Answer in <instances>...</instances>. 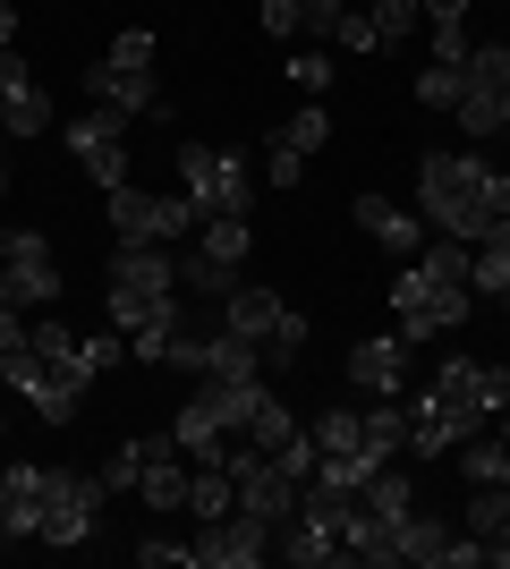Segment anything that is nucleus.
<instances>
[{"label":"nucleus","mask_w":510,"mask_h":569,"mask_svg":"<svg viewBox=\"0 0 510 569\" xmlns=\"http://www.w3.org/2000/svg\"><path fill=\"white\" fill-rule=\"evenodd\" d=\"M417 204H426V230L434 238L477 247L510 213V170L486 162V153H426L417 162Z\"/></svg>","instance_id":"obj_1"},{"label":"nucleus","mask_w":510,"mask_h":569,"mask_svg":"<svg viewBox=\"0 0 510 569\" xmlns=\"http://www.w3.org/2000/svg\"><path fill=\"white\" fill-rule=\"evenodd\" d=\"M468 307H477V289H468V281H442V272H426L417 256L391 272V315H400V332H409V340L460 332Z\"/></svg>","instance_id":"obj_2"},{"label":"nucleus","mask_w":510,"mask_h":569,"mask_svg":"<svg viewBox=\"0 0 510 569\" xmlns=\"http://www.w3.org/2000/svg\"><path fill=\"white\" fill-rule=\"evenodd\" d=\"M426 391L451 408V426H460V442H468V433H486L493 417L510 408V366H502V357H451V366H434Z\"/></svg>","instance_id":"obj_3"},{"label":"nucleus","mask_w":510,"mask_h":569,"mask_svg":"<svg viewBox=\"0 0 510 569\" xmlns=\"http://www.w3.org/2000/svg\"><path fill=\"white\" fill-rule=\"evenodd\" d=\"M247 256H256L247 213H204V221H196V247L179 256V289H196V298H230Z\"/></svg>","instance_id":"obj_4"},{"label":"nucleus","mask_w":510,"mask_h":569,"mask_svg":"<svg viewBox=\"0 0 510 569\" xmlns=\"http://www.w3.org/2000/svg\"><path fill=\"white\" fill-rule=\"evenodd\" d=\"M221 323H230V332H247V340H264L272 366H298V349H307V315L281 307L264 281H256V289H247V281L230 289V298H221Z\"/></svg>","instance_id":"obj_5"},{"label":"nucleus","mask_w":510,"mask_h":569,"mask_svg":"<svg viewBox=\"0 0 510 569\" xmlns=\"http://www.w3.org/2000/svg\"><path fill=\"white\" fill-rule=\"evenodd\" d=\"M179 179H188L196 213H247L256 204V162L221 153V144H179Z\"/></svg>","instance_id":"obj_6"},{"label":"nucleus","mask_w":510,"mask_h":569,"mask_svg":"<svg viewBox=\"0 0 510 569\" xmlns=\"http://www.w3.org/2000/svg\"><path fill=\"white\" fill-rule=\"evenodd\" d=\"M102 476H77V468H51L43 476V527H34V545H51V552H69V545H86L94 536V519H102Z\"/></svg>","instance_id":"obj_7"},{"label":"nucleus","mask_w":510,"mask_h":569,"mask_svg":"<svg viewBox=\"0 0 510 569\" xmlns=\"http://www.w3.org/2000/svg\"><path fill=\"white\" fill-rule=\"evenodd\" d=\"M60 144H69V162L86 170L102 196L128 188V119L120 111H102V102H94V111H77L69 128H60Z\"/></svg>","instance_id":"obj_8"},{"label":"nucleus","mask_w":510,"mask_h":569,"mask_svg":"<svg viewBox=\"0 0 510 569\" xmlns=\"http://www.w3.org/2000/svg\"><path fill=\"white\" fill-rule=\"evenodd\" d=\"M460 128H468V137H510V43H477V51H468Z\"/></svg>","instance_id":"obj_9"},{"label":"nucleus","mask_w":510,"mask_h":569,"mask_svg":"<svg viewBox=\"0 0 510 569\" xmlns=\"http://www.w3.org/2000/svg\"><path fill=\"white\" fill-rule=\"evenodd\" d=\"M221 468H230V485H239V510H256V519H272V527L298 519V493H307V485H298V476H281V459H272V451L230 442V459H221Z\"/></svg>","instance_id":"obj_10"},{"label":"nucleus","mask_w":510,"mask_h":569,"mask_svg":"<svg viewBox=\"0 0 510 569\" xmlns=\"http://www.w3.org/2000/svg\"><path fill=\"white\" fill-rule=\"evenodd\" d=\"M196 204L188 196H146V188H111V230L137 238V247H170V238H188L196 230Z\"/></svg>","instance_id":"obj_11"},{"label":"nucleus","mask_w":510,"mask_h":569,"mask_svg":"<svg viewBox=\"0 0 510 569\" xmlns=\"http://www.w3.org/2000/svg\"><path fill=\"white\" fill-rule=\"evenodd\" d=\"M272 536L281 527L256 519V510H230V519H204L196 527V569H256L272 552Z\"/></svg>","instance_id":"obj_12"},{"label":"nucleus","mask_w":510,"mask_h":569,"mask_svg":"<svg viewBox=\"0 0 510 569\" xmlns=\"http://www.w3.org/2000/svg\"><path fill=\"white\" fill-rule=\"evenodd\" d=\"M9 238V272H0V298L9 307H51L60 298V272H51V238L43 230H0Z\"/></svg>","instance_id":"obj_13"},{"label":"nucleus","mask_w":510,"mask_h":569,"mask_svg":"<svg viewBox=\"0 0 510 569\" xmlns=\"http://www.w3.org/2000/svg\"><path fill=\"white\" fill-rule=\"evenodd\" d=\"M86 94H94L102 111H120V119H162V77L128 69V60H111V51H102V69H86Z\"/></svg>","instance_id":"obj_14"},{"label":"nucleus","mask_w":510,"mask_h":569,"mask_svg":"<svg viewBox=\"0 0 510 569\" xmlns=\"http://www.w3.org/2000/svg\"><path fill=\"white\" fill-rule=\"evenodd\" d=\"M409 357H417V340H409V332L358 340V349H349V391H374V400H400V391H409Z\"/></svg>","instance_id":"obj_15"},{"label":"nucleus","mask_w":510,"mask_h":569,"mask_svg":"<svg viewBox=\"0 0 510 569\" xmlns=\"http://www.w3.org/2000/svg\"><path fill=\"white\" fill-rule=\"evenodd\" d=\"M188 485H196L188 451H179V433H162V442H153V459H146V476H137V501L170 519V510H188Z\"/></svg>","instance_id":"obj_16"},{"label":"nucleus","mask_w":510,"mask_h":569,"mask_svg":"<svg viewBox=\"0 0 510 569\" xmlns=\"http://www.w3.org/2000/svg\"><path fill=\"white\" fill-rule=\"evenodd\" d=\"M43 476L51 468H0V545H34V527H43Z\"/></svg>","instance_id":"obj_17"},{"label":"nucleus","mask_w":510,"mask_h":569,"mask_svg":"<svg viewBox=\"0 0 510 569\" xmlns=\"http://www.w3.org/2000/svg\"><path fill=\"white\" fill-rule=\"evenodd\" d=\"M0 111H9V137H43L51 128V102H43V86H34V69L18 60V43L0 51Z\"/></svg>","instance_id":"obj_18"},{"label":"nucleus","mask_w":510,"mask_h":569,"mask_svg":"<svg viewBox=\"0 0 510 569\" xmlns=\"http://www.w3.org/2000/svg\"><path fill=\"white\" fill-rule=\"evenodd\" d=\"M358 230L374 238V247H383L391 263H409L417 247H426V221H417V213H400L391 196H358Z\"/></svg>","instance_id":"obj_19"},{"label":"nucleus","mask_w":510,"mask_h":569,"mask_svg":"<svg viewBox=\"0 0 510 569\" xmlns=\"http://www.w3.org/2000/svg\"><path fill=\"white\" fill-rule=\"evenodd\" d=\"M111 289H179V256H170V247H137V238H120Z\"/></svg>","instance_id":"obj_20"},{"label":"nucleus","mask_w":510,"mask_h":569,"mask_svg":"<svg viewBox=\"0 0 510 569\" xmlns=\"http://www.w3.org/2000/svg\"><path fill=\"white\" fill-rule=\"evenodd\" d=\"M307 433H316V459H366V468H391V459L366 451V408H323Z\"/></svg>","instance_id":"obj_21"},{"label":"nucleus","mask_w":510,"mask_h":569,"mask_svg":"<svg viewBox=\"0 0 510 569\" xmlns=\"http://www.w3.org/2000/svg\"><path fill=\"white\" fill-rule=\"evenodd\" d=\"M170 433H179V451H188L196 468H221V459H230V426H221L196 391H188V408H179V426H170Z\"/></svg>","instance_id":"obj_22"},{"label":"nucleus","mask_w":510,"mask_h":569,"mask_svg":"<svg viewBox=\"0 0 510 569\" xmlns=\"http://www.w3.org/2000/svg\"><path fill=\"white\" fill-rule=\"evenodd\" d=\"M400 408H409V459H442L460 442V426H451V408H442L434 391H417V400H400Z\"/></svg>","instance_id":"obj_23"},{"label":"nucleus","mask_w":510,"mask_h":569,"mask_svg":"<svg viewBox=\"0 0 510 569\" xmlns=\"http://www.w3.org/2000/svg\"><path fill=\"white\" fill-rule=\"evenodd\" d=\"M358 510H366V519H383V527H400V519H409V510H417L409 476H400V468H374V476H366V485H358Z\"/></svg>","instance_id":"obj_24"},{"label":"nucleus","mask_w":510,"mask_h":569,"mask_svg":"<svg viewBox=\"0 0 510 569\" xmlns=\"http://www.w3.org/2000/svg\"><path fill=\"white\" fill-rule=\"evenodd\" d=\"M323 137H332V111H323V102H298V111L272 128V144H281V153H307V162L323 153Z\"/></svg>","instance_id":"obj_25"},{"label":"nucleus","mask_w":510,"mask_h":569,"mask_svg":"<svg viewBox=\"0 0 510 569\" xmlns=\"http://www.w3.org/2000/svg\"><path fill=\"white\" fill-rule=\"evenodd\" d=\"M239 510V485H230V468H196V485H188V519L204 527V519H230Z\"/></svg>","instance_id":"obj_26"},{"label":"nucleus","mask_w":510,"mask_h":569,"mask_svg":"<svg viewBox=\"0 0 510 569\" xmlns=\"http://www.w3.org/2000/svg\"><path fill=\"white\" fill-rule=\"evenodd\" d=\"M366 18H374V43H409L417 26H426V0H366Z\"/></svg>","instance_id":"obj_27"},{"label":"nucleus","mask_w":510,"mask_h":569,"mask_svg":"<svg viewBox=\"0 0 510 569\" xmlns=\"http://www.w3.org/2000/svg\"><path fill=\"white\" fill-rule=\"evenodd\" d=\"M366 451H374V459H400V451H409V408H400V400L366 408Z\"/></svg>","instance_id":"obj_28"},{"label":"nucleus","mask_w":510,"mask_h":569,"mask_svg":"<svg viewBox=\"0 0 510 569\" xmlns=\"http://www.w3.org/2000/svg\"><path fill=\"white\" fill-rule=\"evenodd\" d=\"M460 86H468V60H434V69H417V102H426V111H460Z\"/></svg>","instance_id":"obj_29"},{"label":"nucleus","mask_w":510,"mask_h":569,"mask_svg":"<svg viewBox=\"0 0 510 569\" xmlns=\"http://www.w3.org/2000/svg\"><path fill=\"white\" fill-rule=\"evenodd\" d=\"M510 527V485H468V536H502Z\"/></svg>","instance_id":"obj_30"},{"label":"nucleus","mask_w":510,"mask_h":569,"mask_svg":"<svg viewBox=\"0 0 510 569\" xmlns=\"http://www.w3.org/2000/svg\"><path fill=\"white\" fill-rule=\"evenodd\" d=\"M460 476L468 485H510V442H477V433H468L460 442Z\"/></svg>","instance_id":"obj_31"},{"label":"nucleus","mask_w":510,"mask_h":569,"mask_svg":"<svg viewBox=\"0 0 510 569\" xmlns=\"http://www.w3.org/2000/svg\"><path fill=\"white\" fill-rule=\"evenodd\" d=\"M153 442H162V433H128L120 451L102 459V485H111V493H120V485H128V493H137V476H146V459H153Z\"/></svg>","instance_id":"obj_32"},{"label":"nucleus","mask_w":510,"mask_h":569,"mask_svg":"<svg viewBox=\"0 0 510 569\" xmlns=\"http://www.w3.org/2000/svg\"><path fill=\"white\" fill-rule=\"evenodd\" d=\"M281 433H298V417H290V408H281V400H272V391H264V400H256V417H247V433H239V442H256V451H272Z\"/></svg>","instance_id":"obj_33"},{"label":"nucleus","mask_w":510,"mask_h":569,"mask_svg":"<svg viewBox=\"0 0 510 569\" xmlns=\"http://www.w3.org/2000/svg\"><path fill=\"white\" fill-rule=\"evenodd\" d=\"M272 459H281V476H298V485H307V476H316V433H307V426L281 433V442H272Z\"/></svg>","instance_id":"obj_34"},{"label":"nucleus","mask_w":510,"mask_h":569,"mask_svg":"<svg viewBox=\"0 0 510 569\" xmlns=\"http://www.w3.org/2000/svg\"><path fill=\"white\" fill-rule=\"evenodd\" d=\"M290 86H298L307 102H323V86H332V60H323V51H298V60H290Z\"/></svg>","instance_id":"obj_35"},{"label":"nucleus","mask_w":510,"mask_h":569,"mask_svg":"<svg viewBox=\"0 0 510 569\" xmlns=\"http://www.w3.org/2000/svg\"><path fill=\"white\" fill-rule=\"evenodd\" d=\"M332 51H383V43H374V18H366L358 0L340 9V34H332Z\"/></svg>","instance_id":"obj_36"},{"label":"nucleus","mask_w":510,"mask_h":569,"mask_svg":"<svg viewBox=\"0 0 510 569\" xmlns=\"http://www.w3.org/2000/svg\"><path fill=\"white\" fill-rule=\"evenodd\" d=\"M137 561H146V569H170V561H188V569H196V536H188V545H179V536H146V545H137Z\"/></svg>","instance_id":"obj_37"},{"label":"nucleus","mask_w":510,"mask_h":569,"mask_svg":"<svg viewBox=\"0 0 510 569\" xmlns=\"http://www.w3.org/2000/svg\"><path fill=\"white\" fill-rule=\"evenodd\" d=\"M298 18H307V0H256V26H264V34H298Z\"/></svg>","instance_id":"obj_38"},{"label":"nucleus","mask_w":510,"mask_h":569,"mask_svg":"<svg viewBox=\"0 0 510 569\" xmlns=\"http://www.w3.org/2000/svg\"><path fill=\"white\" fill-rule=\"evenodd\" d=\"M298 179H307V153H281V144H272V153H264V188H281V196H290Z\"/></svg>","instance_id":"obj_39"},{"label":"nucleus","mask_w":510,"mask_h":569,"mask_svg":"<svg viewBox=\"0 0 510 569\" xmlns=\"http://www.w3.org/2000/svg\"><path fill=\"white\" fill-rule=\"evenodd\" d=\"M111 60H128V69H153V26H128L120 43H111Z\"/></svg>","instance_id":"obj_40"},{"label":"nucleus","mask_w":510,"mask_h":569,"mask_svg":"<svg viewBox=\"0 0 510 569\" xmlns=\"http://www.w3.org/2000/svg\"><path fill=\"white\" fill-rule=\"evenodd\" d=\"M426 43H434V60H468V51H477L468 26H426Z\"/></svg>","instance_id":"obj_41"},{"label":"nucleus","mask_w":510,"mask_h":569,"mask_svg":"<svg viewBox=\"0 0 510 569\" xmlns=\"http://www.w3.org/2000/svg\"><path fill=\"white\" fill-rule=\"evenodd\" d=\"M26 340V307H9V298H0V349H18Z\"/></svg>","instance_id":"obj_42"},{"label":"nucleus","mask_w":510,"mask_h":569,"mask_svg":"<svg viewBox=\"0 0 510 569\" xmlns=\"http://www.w3.org/2000/svg\"><path fill=\"white\" fill-rule=\"evenodd\" d=\"M426 26H468V0H426Z\"/></svg>","instance_id":"obj_43"},{"label":"nucleus","mask_w":510,"mask_h":569,"mask_svg":"<svg viewBox=\"0 0 510 569\" xmlns=\"http://www.w3.org/2000/svg\"><path fill=\"white\" fill-rule=\"evenodd\" d=\"M18 43V9H9V0H0V51Z\"/></svg>","instance_id":"obj_44"},{"label":"nucleus","mask_w":510,"mask_h":569,"mask_svg":"<svg viewBox=\"0 0 510 569\" xmlns=\"http://www.w3.org/2000/svg\"><path fill=\"white\" fill-rule=\"evenodd\" d=\"M486 561H502V569H510V527H502V536L486 545Z\"/></svg>","instance_id":"obj_45"},{"label":"nucleus","mask_w":510,"mask_h":569,"mask_svg":"<svg viewBox=\"0 0 510 569\" xmlns=\"http://www.w3.org/2000/svg\"><path fill=\"white\" fill-rule=\"evenodd\" d=\"M493 442H510V408H502V417H493Z\"/></svg>","instance_id":"obj_46"},{"label":"nucleus","mask_w":510,"mask_h":569,"mask_svg":"<svg viewBox=\"0 0 510 569\" xmlns=\"http://www.w3.org/2000/svg\"><path fill=\"white\" fill-rule=\"evenodd\" d=\"M0 272H9V238H0Z\"/></svg>","instance_id":"obj_47"},{"label":"nucleus","mask_w":510,"mask_h":569,"mask_svg":"<svg viewBox=\"0 0 510 569\" xmlns=\"http://www.w3.org/2000/svg\"><path fill=\"white\" fill-rule=\"evenodd\" d=\"M0 196H9V162H0Z\"/></svg>","instance_id":"obj_48"},{"label":"nucleus","mask_w":510,"mask_h":569,"mask_svg":"<svg viewBox=\"0 0 510 569\" xmlns=\"http://www.w3.org/2000/svg\"><path fill=\"white\" fill-rule=\"evenodd\" d=\"M0 137H9V111H0Z\"/></svg>","instance_id":"obj_49"},{"label":"nucleus","mask_w":510,"mask_h":569,"mask_svg":"<svg viewBox=\"0 0 510 569\" xmlns=\"http://www.w3.org/2000/svg\"><path fill=\"white\" fill-rule=\"evenodd\" d=\"M0 433H9V417H0Z\"/></svg>","instance_id":"obj_50"}]
</instances>
